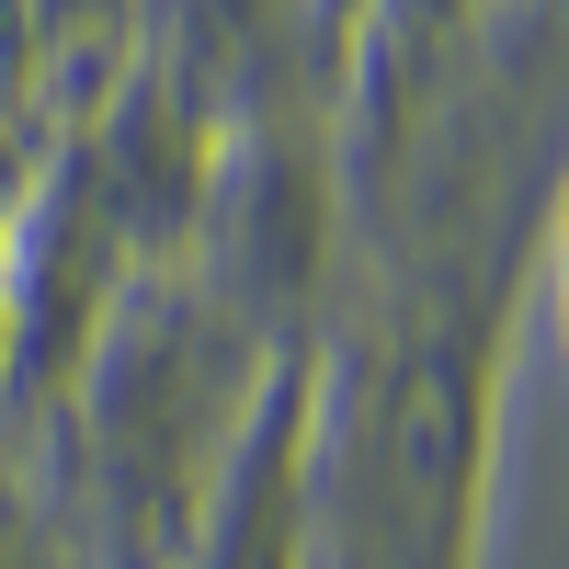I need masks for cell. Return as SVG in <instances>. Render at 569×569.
I'll return each instance as SVG.
<instances>
[{
  "mask_svg": "<svg viewBox=\"0 0 569 569\" xmlns=\"http://www.w3.org/2000/svg\"><path fill=\"white\" fill-rule=\"evenodd\" d=\"M0 365H12V297H0Z\"/></svg>",
  "mask_w": 569,
  "mask_h": 569,
  "instance_id": "obj_1",
  "label": "cell"
}]
</instances>
